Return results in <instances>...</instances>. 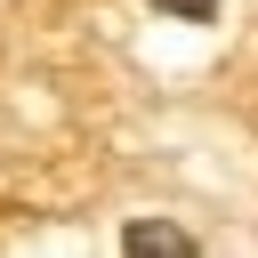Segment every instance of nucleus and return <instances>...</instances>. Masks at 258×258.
<instances>
[{
    "label": "nucleus",
    "mask_w": 258,
    "mask_h": 258,
    "mask_svg": "<svg viewBox=\"0 0 258 258\" xmlns=\"http://www.w3.org/2000/svg\"><path fill=\"white\" fill-rule=\"evenodd\" d=\"M121 258H194V242H185L169 218H137V226L121 234Z\"/></svg>",
    "instance_id": "obj_1"
},
{
    "label": "nucleus",
    "mask_w": 258,
    "mask_h": 258,
    "mask_svg": "<svg viewBox=\"0 0 258 258\" xmlns=\"http://www.w3.org/2000/svg\"><path fill=\"white\" fill-rule=\"evenodd\" d=\"M153 8H169V16H185V24H210V16H218V0H153Z\"/></svg>",
    "instance_id": "obj_2"
}]
</instances>
